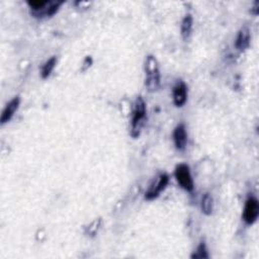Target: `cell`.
Here are the masks:
<instances>
[{"mask_svg":"<svg viewBox=\"0 0 259 259\" xmlns=\"http://www.w3.org/2000/svg\"><path fill=\"white\" fill-rule=\"evenodd\" d=\"M145 85L149 91H157L160 87V69L157 59L153 55L147 56L145 60Z\"/></svg>","mask_w":259,"mask_h":259,"instance_id":"1","label":"cell"},{"mask_svg":"<svg viewBox=\"0 0 259 259\" xmlns=\"http://www.w3.org/2000/svg\"><path fill=\"white\" fill-rule=\"evenodd\" d=\"M147 113V108L146 103L144 102L142 96H138L136 102L134 104L133 108V117H132V136L138 137L141 131V128L144 125V121H145Z\"/></svg>","mask_w":259,"mask_h":259,"instance_id":"2","label":"cell"},{"mask_svg":"<svg viewBox=\"0 0 259 259\" xmlns=\"http://www.w3.org/2000/svg\"><path fill=\"white\" fill-rule=\"evenodd\" d=\"M174 175H175L177 182L179 183V185L183 190H185L186 192H193L194 191V180L192 177L191 169H190L188 164L182 163V164L177 165L175 168Z\"/></svg>","mask_w":259,"mask_h":259,"instance_id":"3","label":"cell"},{"mask_svg":"<svg viewBox=\"0 0 259 259\" xmlns=\"http://www.w3.org/2000/svg\"><path fill=\"white\" fill-rule=\"evenodd\" d=\"M259 215V204L256 197L250 196L246 200L245 208L243 212V219L246 224L252 225L256 222Z\"/></svg>","mask_w":259,"mask_h":259,"instance_id":"4","label":"cell"},{"mask_svg":"<svg viewBox=\"0 0 259 259\" xmlns=\"http://www.w3.org/2000/svg\"><path fill=\"white\" fill-rule=\"evenodd\" d=\"M169 182V177L167 174H161L158 179L150 186L149 190L147 191L145 197L148 200H152L156 197L159 196V194L166 189V186L168 185Z\"/></svg>","mask_w":259,"mask_h":259,"instance_id":"5","label":"cell"},{"mask_svg":"<svg viewBox=\"0 0 259 259\" xmlns=\"http://www.w3.org/2000/svg\"><path fill=\"white\" fill-rule=\"evenodd\" d=\"M172 96H173V103L176 107H183L188 100V86L186 84L182 81L177 82L172 90Z\"/></svg>","mask_w":259,"mask_h":259,"instance_id":"6","label":"cell"},{"mask_svg":"<svg viewBox=\"0 0 259 259\" xmlns=\"http://www.w3.org/2000/svg\"><path fill=\"white\" fill-rule=\"evenodd\" d=\"M20 104H21L20 97L16 96L14 98H12L10 102L6 105V107L4 108V109L2 111L1 118H0V122H1V125H4V124L8 123L12 119L13 114L16 113V111L20 108Z\"/></svg>","mask_w":259,"mask_h":259,"instance_id":"7","label":"cell"},{"mask_svg":"<svg viewBox=\"0 0 259 259\" xmlns=\"http://www.w3.org/2000/svg\"><path fill=\"white\" fill-rule=\"evenodd\" d=\"M173 141L176 149L182 151L185 149L186 144H188V133L184 125H178L173 132Z\"/></svg>","mask_w":259,"mask_h":259,"instance_id":"8","label":"cell"},{"mask_svg":"<svg viewBox=\"0 0 259 259\" xmlns=\"http://www.w3.org/2000/svg\"><path fill=\"white\" fill-rule=\"evenodd\" d=\"M250 30L248 26H243L236 39V48L240 51H245L250 45Z\"/></svg>","mask_w":259,"mask_h":259,"instance_id":"9","label":"cell"},{"mask_svg":"<svg viewBox=\"0 0 259 259\" xmlns=\"http://www.w3.org/2000/svg\"><path fill=\"white\" fill-rule=\"evenodd\" d=\"M193 17L191 14H188V16H185V18L182 21L181 23V36L184 40H188L191 35H192V31H193Z\"/></svg>","mask_w":259,"mask_h":259,"instance_id":"10","label":"cell"},{"mask_svg":"<svg viewBox=\"0 0 259 259\" xmlns=\"http://www.w3.org/2000/svg\"><path fill=\"white\" fill-rule=\"evenodd\" d=\"M214 210V198L210 194H206L201 198V211L207 216L212 215Z\"/></svg>","mask_w":259,"mask_h":259,"instance_id":"11","label":"cell"},{"mask_svg":"<svg viewBox=\"0 0 259 259\" xmlns=\"http://www.w3.org/2000/svg\"><path fill=\"white\" fill-rule=\"evenodd\" d=\"M56 63H57V58L56 57H52V58H50L44 64V66H43V68H42V77L43 78L46 79L51 75V73L56 66Z\"/></svg>","mask_w":259,"mask_h":259,"instance_id":"12","label":"cell"},{"mask_svg":"<svg viewBox=\"0 0 259 259\" xmlns=\"http://www.w3.org/2000/svg\"><path fill=\"white\" fill-rule=\"evenodd\" d=\"M192 258H209L208 250L206 247V244L204 242H201L199 244V246L196 248L195 253L192 255Z\"/></svg>","mask_w":259,"mask_h":259,"instance_id":"13","label":"cell"},{"mask_svg":"<svg viewBox=\"0 0 259 259\" xmlns=\"http://www.w3.org/2000/svg\"><path fill=\"white\" fill-rule=\"evenodd\" d=\"M100 223H102V220H100V219L93 221L89 225V227L87 228V230H86V233L89 234L90 236H94L97 233V231H98V229L100 227Z\"/></svg>","mask_w":259,"mask_h":259,"instance_id":"14","label":"cell"}]
</instances>
